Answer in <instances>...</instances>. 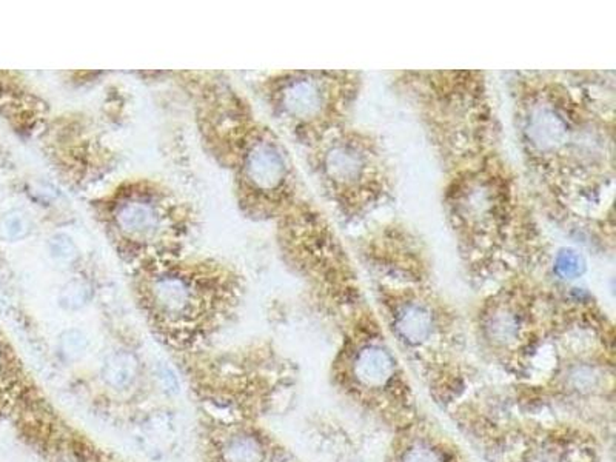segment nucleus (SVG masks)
<instances>
[{"instance_id":"f257e3e1","label":"nucleus","mask_w":616,"mask_h":462,"mask_svg":"<svg viewBox=\"0 0 616 462\" xmlns=\"http://www.w3.org/2000/svg\"><path fill=\"white\" fill-rule=\"evenodd\" d=\"M148 302L168 327H188L205 311V290L192 276L168 270L148 285Z\"/></svg>"},{"instance_id":"f03ea898","label":"nucleus","mask_w":616,"mask_h":462,"mask_svg":"<svg viewBox=\"0 0 616 462\" xmlns=\"http://www.w3.org/2000/svg\"><path fill=\"white\" fill-rule=\"evenodd\" d=\"M114 222L122 233L130 238L144 239L156 234L162 225V211L150 196H130L122 199L113 211Z\"/></svg>"},{"instance_id":"7ed1b4c3","label":"nucleus","mask_w":616,"mask_h":462,"mask_svg":"<svg viewBox=\"0 0 616 462\" xmlns=\"http://www.w3.org/2000/svg\"><path fill=\"white\" fill-rule=\"evenodd\" d=\"M285 161L273 143H256L243 161L245 178L263 192H273L285 178Z\"/></svg>"},{"instance_id":"20e7f679","label":"nucleus","mask_w":616,"mask_h":462,"mask_svg":"<svg viewBox=\"0 0 616 462\" xmlns=\"http://www.w3.org/2000/svg\"><path fill=\"white\" fill-rule=\"evenodd\" d=\"M283 108L290 116L312 117L323 108V93L318 84L307 79L288 84L283 92Z\"/></svg>"},{"instance_id":"39448f33","label":"nucleus","mask_w":616,"mask_h":462,"mask_svg":"<svg viewBox=\"0 0 616 462\" xmlns=\"http://www.w3.org/2000/svg\"><path fill=\"white\" fill-rule=\"evenodd\" d=\"M141 364L132 351L117 350L106 356L102 364V379L114 390H126L139 378Z\"/></svg>"},{"instance_id":"423d86ee","label":"nucleus","mask_w":616,"mask_h":462,"mask_svg":"<svg viewBox=\"0 0 616 462\" xmlns=\"http://www.w3.org/2000/svg\"><path fill=\"white\" fill-rule=\"evenodd\" d=\"M354 371L359 381L367 386H381L389 379L393 371V359L381 347H367L356 358Z\"/></svg>"},{"instance_id":"0eeeda50","label":"nucleus","mask_w":616,"mask_h":462,"mask_svg":"<svg viewBox=\"0 0 616 462\" xmlns=\"http://www.w3.org/2000/svg\"><path fill=\"white\" fill-rule=\"evenodd\" d=\"M224 462H263L265 452L258 437L250 433H236L224 442Z\"/></svg>"},{"instance_id":"6e6552de","label":"nucleus","mask_w":616,"mask_h":462,"mask_svg":"<svg viewBox=\"0 0 616 462\" xmlns=\"http://www.w3.org/2000/svg\"><path fill=\"white\" fill-rule=\"evenodd\" d=\"M398 329L410 342L424 340L432 331V316L421 305H410L401 311Z\"/></svg>"},{"instance_id":"1a4fd4ad","label":"nucleus","mask_w":616,"mask_h":462,"mask_svg":"<svg viewBox=\"0 0 616 462\" xmlns=\"http://www.w3.org/2000/svg\"><path fill=\"white\" fill-rule=\"evenodd\" d=\"M93 291L86 280H73L62 289L61 304L68 310H79L92 300Z\"/></svg>"},{"instance_id":"9d476101","label":"nucleus","mask_w":616,"mask_h":462,"mask_svg":"<svg viewBox=\"0 0 616 462\" xmlns=\"http://www.w3.org/2000/svg\"><path fill=\"white\" fill-rule=\"evenodd\" d=\"M88 339L81 330H66L59 338V350L66 361H77L85 355Z\"/></svg>"},{"instance_id":"9b49d317","label":"nucleus","mask_w":616,"mask_h":462,"mask_svg":"<svg viewBox=\"0 0 616 462\" xmlns=\"http://www.w3.org/2000/svg\"><path fill=\"white\" fill-rule=\"evenodd\" d=\"M30 219L26 218L25 214L19 213V211L8 214L0 224L2 238L8 239V241L24 239L26 234L30 233Z\"/></svg>"},{"instance_id":"f8f14e48","label":"nucleus","mask_w":616,"mask_h":462,"mask_svg":"<svg viewBox=\"0 0 616 462\" xmlns=\"http://www.w3.org/2000/svg\"><path fill=\"white\" fill-rule=\"evenodd\" d=\"M50 251L53 258L62 262H70L77 256V247L66 234H56L51 239Z\"/></svg>"},{"instance_id":"ddd939ff","label":"nucleus","mask_w":616,"mask_h":462,"mask_svg":"<svg viewBox=\"0 0 616 462\" xmlns=\"http://www.w3.org/2000/svg\"><path fill=\"white\" fill-rule=\"evenodd\" d=\"M404 462H441L438 455L432 448L425 446H416L410 448L405 455Z\"/></svg>"},{"instance_id":"4468645a","label":"nucleus","mask_w":616,"mask_h":462,"mask_svg":"<svg viewBox=\"0 0 616 462\" xmlns=\"http://www.w3.org/2000/svg\"><path fill=\"white\" fill-rule=\"evenodd\" d=\"M157 375H159V379H161L164 388H167L170 393H177V391H179V382H177L176 375L173 373V370L170 369V367H159Z\"/></svg>"},{"instance_id":"2eb2a0df","label":"nucleus","mask_w":616,"mask_h":462,"mask_svg":"<svg viewBox=\"0 0 616 462\" xmlns=\"http://www.w3.org/2000/svg\"><path fill=\"white\" fill-rule=\"evenodd\" d=\"M576 387H582V388H591L595 384V376L591 370H578L573 375Z\"/></svg>"}]
</instances>
